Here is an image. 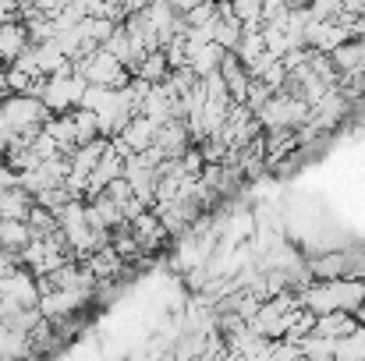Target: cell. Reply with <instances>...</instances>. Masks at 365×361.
Segmentation results:
<instances>
[{"label": "cell", "mask_w": 365, "mask_h": 361, "mask_svg": "<svg viewBox=\"0 0 365 361\" xmlns=\"http://www.w3.org/2000/svg\"><path fill=\"white\" fill-rule=\"evenodd\" d=\"M86 85H89V82L78 75V68H75V64H68V68H61L57 75L39 78V85H36V93H32V96H39V100H43V107H46L50 114H71V110H78Z\"/></svg>", "instance_id": "obj_1"}, {"label": "cell", "mask_w": 365, "mask_h": 361, "mask_svg": "<svg viewBox=\"0 0 365 361\" xmlns=\"http://www.w3.org/2000/svg\"><path fill=\"white\" fill-rule=\"evenodd\" d=\"M255 120L266 127V131H298L305 120H309V103L305 100H294L287 93H273L262 110L255 114Z\"/></svg>", "instance_id": "obj_2"}, {"label": "cell", "mask_w": 365, "mask_h": 361, "mask_svg": "<svg viewBox=\"0 0 365 361\" xmlns=\"http://www.w3.org/2000/svg\"><path fill=\"white\" fill-rule=\"evenodd\" d=\"M75 68H78V75L89 85H103V89H121L124 82L131 78V71L124 68L110 50H103V46H96L93 53H86L82 61H75Z\"/></svg>", "instance_id": "obj_3"}, {"label": "cell", "mask_w": 365, "mask_h": 361, "mask_svg": "<svg viewBox=\"0 0 365 361\" xmlns=\"http://www.w3.org/2000/svg\"><path fill=\"white\" fill-rule=\"evenodd\" d=\"M128 231H131V238H135V244L142 248V255H149V251L163 248V241L170 238V234L163 231V224H160V216H156L153 209L138 213V216H135V220L128 224Z\"/></svg>", "instance_id": "obj_4"}, {"label": "cell", "mask_w": 365, "mask_h": 361, "mask_svg": "<svg viewBox=\"0 0 365 361\" xmlns=\"http://www.w3.org/2000/svg\"><path fill=\"white\" fill-rule=\"evenodd\" d=\"M29 46H32V39H29V28H25V21H21V18L0 21V68L14 64Z\"/></svg>", "instance_id": "obj_5"}, {"label": "cell", "mask_w": 365, "mask_h": 361, "mask_svg": "<svg viewBox=\"0 0 365 361\" xmlns=\"http://www.w3.org/2000/svg\"><path fill=\"white\" fill-rule=\"evenodd\" d=\"M114 142L121 145L124 152H145V149H153V142H156V124L149 117H142V114H135V117L124 124V131Z\"/></svg>", "instance_id": "obj_6"}, {"label": "cell", "mask_w": 365, "mask_h": 361, "mask_svg": "<svg viewBox=\"0 0 365 361\" xmlns=\"http://www.w3.org/2000/svg\"><path fill=\"white\" fill-rule=\"evenodd\" d=\"M188 142H192L188 127H185L181 120H167V124L156 127V142H153V145L163 152V159H181V156L188 152Z\"/></svg>", "instance_id": "obj_7"}, {"label": "cell", "mask_w": 365, "mask_h": 361, "mask_svg": "<svg viewBox=\"0 0 365 361\" xmlns=\"http://www.w3.org/2000/svg\"><path fill=\"white\" fill-rule=\"evenodd\" d=\"M220 78H224V85H227V96H231V103H245V93H248V71H245V64L227 50L224 53V61H220Z\"/></svg>", "instance_id": "obj_8"}, {"label": "cell", "mask_w": 365, "mask_h": 361, "mask_svg": "<svg viewBox=\"0 0 365 361\" xmlns=\"http://www.w3.org/2000/svg\"><path fill=\"white\" fill-rule=\"evenodd\" d=\"M355 330H359V323H355V315H348V312L316 315V326H312V333H316V337H327V340H344V337H351Z\"/></svg>", "instance_id": "obj_9"}, {"label": "cell", "mask_w": 365, "mask_h": 361, "mask_svg": "<svg viewBox=\"0 0 365 361\" xmlns=\"http://www.w3.org/2000/svg\"><path fill=\"white\" fill-rule=\"evenodd\" d=\"M305 266H309V276L312 280H344V273H348V251H327V255L309 258Z\"/></svg>", "instance_id": "obj_10"}, {"label": "cell", "mask_w": 365, "mask_h": 361, "mask_svg": "<svg viewBox=\"0 0 365 361\" xmlns=\"http://www.w3.org/2000/svg\"><path fill=\"white\" fill-rule=\"evenodd\" d=\"M167 75H170V64H167L163 50H149V53L131 68V78H138V82H145V85H160V82H167Z\"/></svg>", "instance_id": "obj_11"}, {"label": "cell", "mask_w": 365, "mask_h": 361, "mask_svg": "<svg viewBox=\"0 0 365 361\" xmlns=\"http://www.w3.org/2000/svg\"><path fill=\"white\" fill-rule=\"evenodd\" d=\"M224 46H217V43H206V46H199V50H192L188 53V71L195 75V78H206V75H213V71H220V61H224Z\"/></svg>", "instance_id": "obj_12"}, {"label": "cell", "mask_w": 365, "mask_h": 361, "mask_svg": "<svg viewBox=\"0 0 365 361\" xmlns=\"http://www.w3.org/2000/svg\"><path fill=\"white\" fill-rule=\"evenodd\" d=\"M29 241H32V231H29L25 220H0V248H4L7 255L18 258Z\"/></svg>", "instance_id": "obj_13"}, {"label": "cell", "mask_w": 365, "mask_h": 361, "mask_svg": "<svg viewBox=\"0 0 365 361\" xmlns=\"http://www.w3.org/2000/svg\"><path fill=\"white\" fill-rule=\"evenodd\" d=\"M43 131L57 142V149H61L64 156L78 145V142H75V117H71V114H53V117L43 124Z\"/></svg>", "instance_id": "obj_14"}, {"label": "cell", "mask_w": 365, "mask_h": 361, "mask_svg": "<svg viewBox=\"0 0 365 361\" xmlns=\"http://www.w3.org/2000/svg\"><path fill=\"white\" fill-rule=\"evenodd\" d=\"M32 53H36V64H39V75H43V78H46V75H57L61 68L71 64V61L57 50L53 39H46V43H32Z\"/></svg>", "instance_id": "obj_15"}, {"label": "cell", "mask_w": 365, "mask_h": 361, "mask_svg": "<svg viewBox=\"0 0 365 361\" xmlns=\"http://www.w3.org/2000/svg\"><path fill=\"white\" fill-rule=\"evenodd\" d=\"M327 57H330V64L337 68L341 78H351V75L362 71V57H359V43H355V39H348L344 46H337V50L327 53Z\"/></svg>", "instance_id": "obj_16"}, {"label": "cell", "mask_w": 365, "mask_h": 361, "mask_svg": "<svg viewBox=\"0 0 365 361\" xmlns=\"http://www.w3.org/2000/svg\"><path fill=\"white\" fill-rule=\"evenodd\" d=\"M242 32H245V25L235 14H217V21H213V43H217V46L235 50L238 39H242Z\"/></svg>", "instance_id": "obj_17"}, {"label": "cell", "mask_w": 365, "mask_h": 361, "mask_svg": "<svg viewBox=\"0 0 365 361\" xmlns=\"http://www.w3.org/2000/svg\"><path fill=\"white\" fill-rule=\"evenodd\" d=\"M231 53L242 61L245 68H248V64H255V61L266 53V43H262V32H259V25H255V28H245L242 39H238V46H235Z\"/></svg>", "instance_id": "obj_18"}, {"label": "cell", "mask_w": 365, "mask_h": 361, "mask_svg": "<svg viewBox=\"0 0 365 361\" xmlns=\"http://www.w3.org/2000/svg\"><path fill=\"white\" fill-rule=\"evenodd\" d=\"M71 117H75V142L78 145H89V142H96V138H103L100 135V120L93 110H71Z\"/></svg>", "instance_id": "obj_19"}, {"label": "cell", "mask_w": 365, "mask_h": 361, "mask_svg": "<svg viewBox=\"0 0 365 361\" xmlns=\"http://www.w3.org/2000/svg\"><path fill=\"white\" fill-rule=\"evenodd\" d=\"M25 224H29L32 238H50V234L57 231V216H53L50 209H43V206H32L29 216H25Z\"/></svg>", "instance_id": "obj_20"}, {"label": "cell", "mask_w": 365, "mask_h": 361, "mask_svg": "<svg viewBox=\"0 0 365 361\" xmlns=\"http://www.w3.org/2000/svg\"><path fill=\"white\" fill-rule=\"evenodd\" d=\"M114 25H118V21H110V18H86V21H82V32H86L89 46H103V43L110 39Z\"/></svg>", "instance_id": "obj_21"}, {"label": "cell", "mask_w": 365, "mask_h": 361, "mask_svg": "<svg viewBox=\"0 0 365 361\" xmlns=\"http://www.w3.org/2000/svg\"><path fill=\"white\" fill-rule=\"evenodd\" d=\"M231 4V14L242 21L245 28H255L259 18H262V0H227Z\"/></svg>", "instance_id": "obj_22"}, {"label": "cell", "mask_w": 365, "mask_h": 361, "mask_svg": "<svg viewBox=\"0 0 365 361\" xmlns=\"http://www.w3.org/2000/svg\"><path fill=\"white\" fill-rule=\"evenodd\" d=\"M269 96H273V89H269L266 82L252 78V82H248V93H245V107H248L252 114H259V110H262V103H266Z\"/></svg>", "instance_id": "obj_23"}, {"label": "cell", "mask_w": 365, "mask_h": 361, "mask_svg": "<svg viewBox=\"0 0 365 361\" xmlns=\"http://www.w3.org/2000/svg\"><path fill=\"white\" fill-rule=\"evenodd\" d=\"M309 11H312L319 21H334V18L341 14V0H312Z\"/></svg>", "instance_id": "obj_24"}, {"label": "cell", "mask_w": 365, "mask_h": 361, "mask_svg": "<svg viewBox=\"0 0 365 361\" xmlns=\"http://www.w3.org/2000/svg\"><path fill=\"white\" fill-rule=\"evenodd\" d=\"M7 188H18V174L0 159V192H7Z\"/></svg>", "instance_id": "obj_25"}, {"label": "cell", "mask_w": 365, "mask_h": 361, "mask_svg": "<svg viewBox=\"0 0 365 361\" xmlns=\"http://www.w3.org/2000/svg\"><path fill=\"white\" fill-rule=\"evenodd\" d=\"M118 4H121L124 18H128V14H135V11H145V7H149L153 0H118Z\"/></svg>", "instance_id": "obj_26"}, {"label": "cell", "mask_w": 365, "mask_h": 361, "mask_svg": "<svg viewBox=\"0 0 365 361\" xmlns=\"http://www.w3.org/2000/svg\"><path fill=\"white\" fill-rule=\"evenodd\" d=\"M11 269H18V258H14V255H7V251L0 248V276H7Z\"/></svg>", "instance_id": "obj_27"}, {"label": "cell", "mask_w": 365, "mask_h": 361, "mask_svg": "<svg viewBox=\"0 0 365 361\" xmlns=\"http://www.w3.org/2000/svg\"><path fill=\"white\" fill-rule=\"evenodd\" d=\"M167 4H170V7L178 11V14H188V11H192V7H195L199 0H167Z\"/></svg>", "instance_id": "obj_28"}, {"label": "cell", "mask_w": 365, "mask_h": 361, "mask_svg": "<svg viewBox=\"0 0 365 361\" xmlns=\"http://www.w3.org/2000/svg\"><path fill=\"white\" fill-rule=\"evenodd\" d=\"M11 4H14V7H18V11H25V7H32V4H36V0H11Z\"/></svg>", "instance_id": "obj_29"}, {"label": "cell", "mask_w": 365, "mask_h": 361, "mask_svg": "<svg viewBox=\"0 0 365 361\" xmlns=\"http://www.w3.org/2000/svg\"><path fill=\"white\" fill-rule=\"evenodd\" d=\"M355 43H359V57H362V68H365V36L362 39H355Z\"/></svg>", "instance_id": "obj_30"}, {"label": "cell", "mask_w": 365, "mask_h": 361, "mask_svg": "<svg viewBox=\"0 0 365 361\" xmlns=\"http://www.w3.org/2000/svg\"><path fill=\"white\" fill-rule=\"evenodd\" d=\"M291 361H309V358H305V355H298V358H291Z\"/></svg>", "instance_id": "obj_31"}]
</instances>
